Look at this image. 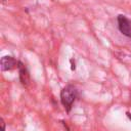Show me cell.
I'll use <instances>...</instances> for the list:
<instances>
[{
    "label": "cell",
    "instance_id": "cell-1",
    "mask_svg": "<svg viewBox=\"0 0 131 131\" xmlns=\"http://www.w3.org/2000/svg\"><path fill=\"white\" fill-rule=\"evenodd\" d=\"M77 96H78V91L76 87L73 85H67L60 91V102L64 106L67 113L71 111L72 105L75 102Z\"/></svg>",
    "mask_w": 131,
    "mask_h": 131
},
{
    "label": "cell",
    "instance_id": "cell-2",
    "mask_svg": "<svg viewBox=\"0 0 131 131\" xmlns=\"http://www.w3.org/2000/svg\"><path fill=\"white\" fill-rule=\"evenodd\" d=\"M119 31L126 37L131 38V19L123 14H119L117 17Z\"/></svg>",
    "mask_w": 131,
    "mask_h": 131
},
{
    "label": "cell",
    "instance_id": "cell-5",
    "mask_svg": "<svg viewBox=\"0 0 131 131\" xmlns=\"http://www.w3.org/2000/svg\"><path fill=\"white\" fill-rule=\"evenodd\" d=\"M71 64H72L71 66V69H72V71H74L76 69V67H75V61L73 62V59H71Z\"/></svg>",
    "mask_w": 131,
    "mask_h": 131
},
{
    "label": "cell",
    "instance_id": "cell-6",
    "mask_svg": "<svg viewBox=\"0 0 131 131\" xmlns=\"http://www.w3.org/2000/svg\"><path fill=\"white\" fill-rule=\"evenodd\" d=\"M126 115H127V117L131 120V112H127V113H126Z\"/></svg>",
    "mask_w": 131,
    "mask_h": 131
},
{
    "label": "cell",
    "instance_id": "cell-3",
    "mask_svg": "<svg viewBox=\"0 0 131 131\" xmlns=\"http://www.w3.org/2000/svg\"><path fill=\"white\" fill-rule=\"evenodd\" d=\"M17 63H18V60H16L11 55H4L0 61L2 71H10L15 67H17Z\"/></svg>",
    "mask_w": 131,
    "mask_h": 131
},
{
    "label": "cell",
    "instance_id": "cell-4",
    "mask_svg": "<svg viewBox=\"0 0 131 131\" xmlns=\"http://www.w3.org/2000/svg\"><path fill=\"white\" fill-rule=\"evenodd\" d=\"M17 69H18V73H19V80H20V83L24 85V86H28L29 83H30V75H29V72L26 68V66L18 60V63H17Z\"/></svg>",
    "mask_w": 131,
    "mask_h": 131
}]
</instances>
